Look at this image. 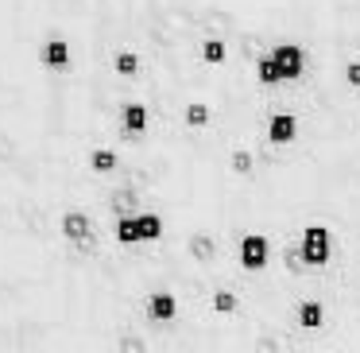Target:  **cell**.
Listing matches in <instances>:
<instances>
[{
  "instance_id": "6da1fadb",
  "label": "cell",
  "mask_w": 360,
  "mask_h": 353,
  "mask_svg": "<svg viewBox=\"0 0 360 353\" xmlns=\"http://www.w3.org/2000/svg\"><path fill=\"white\" fill-rule=\"evenodd\" d=\"M58 237L66 244H78L82 252H105L112 244H101V229H97V213H89L86 206H66L58 213Z\"/></svg>"
},
{
  "instance_id": "7a4b0ae2",
  "label": "cell",
  "mask_w": 360,
  "mask_h": 353,
  "mask_svg": "<svg viewBox=\"0 0 360 353\" xmlns=\"http://www.w3.org/2000/svg\"><path fill=\"white\" fill-rule=\"evenodd\" d=\"M337 256V233L329 221H306L302 225V237H298V260H302L306 268H329Z\"/></svg>"
},
{
  "instance_id": "3957f363",
  "label": "cell",
  "mask_w": 360,
  "mask_h": 353,
  "mask_svg": "<svg viewBox=\"0 0 360 353\" xmlns=\"http://www.w3.org/2000/svg\"><path fill=\"white\" fill-rule=\"evenodd\" d=\"M236 260H240V268L248 275L267 280V268L275 264V241H271V233H264V229H248V233L240 237V244H236Z\"/></svg>"
},
{
  "instance_id": "277c9868",
  "label": "cell",
  "mask_w": 360,
  "mask_h": 353,
  "mask_svg": "<svg viewBox=\"0 0 360 353\" xmlns=\"http://www.w3.org/2000/svg\"><path fill=\"white\" fill-rule=\"evenodd\" d=\"M117 120H120V132L132 140V151H136V144L143 140V136L151 132V105H148V97H140V94H128L124 101H120V109H117ZM128 151V156H132Z\"/></svg>"
},
{
  "instance_id": "5b68a950",
  "label": "cell",
  "mask_w": 360,
  "mask_h": 353,
  "mask_svg": "<svg viewBox=\"0 0 360 353\" xmlns=\"http://www.w3.org/2000/svg\"><path fill=\"white\" fill-rule=\"evenodd\" d=\"M271 55H275V63H279V70H283V82H287V86H302L306 74H310V51H306V43L279 39L271 47Z\"/></svg>"
},
{
  "instance_id": "8992f818",
  "label": "cell",
  "mask_w": 360,
  "mask_h": 353,
  "mask_svg": "<svg viewBox=\"0 0 360 353\" xmlns=\"http://www.w3.org/2000/svg\"><path fill=\"white\" fill-rule=\"evenodd\" d=\"M143 314H148V322H155V326L174 322L182 314L179 291H174V287H148V291H143Z\"/></svg>"
},
{
  "instance_id": "52a82bcc",
  "label": "cell",
  "mask_w": 360,
  "mask_h": 353,
  "mask_svg": "<svg viewBox=\"0 0 360 353\" xmlns=\"http://www.w3.org/2000/svg\"><path fill=\"white\" fill-rule=\"evenodd\" d=\"M302 136V117L295 109H275L267 117V144L271 148H290Z\"/></svg>"
},
{
  "instance_id": "ba28073f",
  "label": "cell",
  "mask_w": 360,
  "mask_h": 353,
  "mask_svg": "<svg viewBox=\"0 0 360 353\" xmlns=\"http://www.w3.org/2000/svg\"><path fill=\"white\" fill-rule=\"evenodd\" d=\"M86 167L97 179H109V175H117L124 167V148H117V144H94L86 151Z\"/></svg>"
},
{
  "instance_id": "9c48e42d",
  "label": "cell",
  "mask_w": 360,
  "mask_h": 353,
  "mask_svg": "<svg viewBox=\"0 0 360 353\" xmlns=\"http://www.w3.org/2000/svg\"><path fill=\"white\" fill-rule=\"evenodd\" d=\"M39 63L47 66V70H55V74H63V70H70V63H74V43L66 39V35H47V39L39 43Z\"/></svg>"
},
{
  "instance_id": "30bf717a",
  "label": "cell",
  "mask_w": 360,
  "mask_h": 353,
  "mask_svg": "<svg viewBox=\"0 0 360 353\" xmlns=\"http://www.w3.org/2000/svg\"><path fill=\"white\" fill-rule=\"evenodd\" d=\"M143 210V194L136 182H120V179H109V213L112 221L120 218V213H136Z\"/></svg>"
},
{
  "instance_id": "8fae6325",
  "label": "cell",
  "mask_w": 360,
  "mask_h": 353,
  "mask_svg": "<svg viewBox=\"0 0 360 353\" xmlns=\"http://www.w3.org/2000/svg\"><path fill=\"white\" fill-rule=\"evenodd\" d=\"M326 318H329V306L321 303L318 295H306V299H298V306H295V322L306 330V334H318V330L326 326Z\"/></svg>"
},
{
  "instance_id": "7c38bea8",
  "label": "cell",
  "mask_w": 360,
  "mask_h": 353,
  "mask_svg": "<svg viewBox=\"0 0 360 353\" xmlns=\"http://www.w3.org/2000/svg\"><path fill=\"white\" fill-rule=\"evenodd\" d=\"M112 74H117L120 82H136L143 74V55L136 47H128V43H124V47H117V51H112Z\"/></svg>"
},
{
  "instance_id": "4fadbf2b",
  "label": "cell",
  "mask_w": 360,
  "mask_h": 353,
  "mask_svg": "<svg viewBox=\"0 0 360 353\" xmlns=\"http://www.w3.org/2000/svg\"><path fill=\"white\" fill-rule=\"evenodd\" d=\"M213 117H217V109H213L210 97H190V101L182 105V125L194 128V132H198V128H210Z\"/></svg>"
},
{
  "instance_id": "5bb4252c",
  "label": "cell",
  "mask_w": 360,
  "mask_h": 353,
  "mask_svg": "<svg viewBox=\"0 0 360 353\" xmlns=\"http://www.w3.org/2000/svg\"><path fill=\"white\" fill-rule=\"evenodd\" d=\"M210 306H213V314H221V318H233V314H240L244 299H240V291H236V287L217 283V287H213V295H210Z\"/></svg>"
},
{
  "instance_id": "9a60e30c",
  "label": "cell",
  "mask_w": 360,
  "mask_h": 353,
  "mask_svg": "<svg viewBox=\"0 0 360 353\" xmlns=\"http://www.w3.org/2000/svg\"><path fill=\"white\" fill-rule=\"evenodd\" d=\"M112 244H120V249H136V244H143L136 213H120V218L112 221Z\"/></svg>"
},
{
  "instance_id": "2e32d148",
  "label": "cell",
  "mask_w": 360,
  "mask_h": 353,
  "mask_svg": "<svg viewBox=\"0 0 360 353\" xmlns=\"http://www.w3.org/2000/svg\"><path fill=\"white\" fill-rule=\"evenodd\" d=\"M136 221H140V237H143V244L163 241V233H167V218H163L159 210H136Z\"/></svg>"
},
{
  "instance_id": "e0dca14e",
  "label": "cell",
  "mask_w": 360,
  "mask_h": 353,
  "mask_svg": "<svg viewBox=\"0 0 360 353\" xmlns=\"http://www.w3.org/2000/svg\"><path fill=\"white\" fill-rule=\"evenodd\" d=\"M198 55H202L205 66H225L229 63V39L225 35H205V39L198 43Z\"/></svg>"
},
{
  "instance_id": "ac0fdd59",
  "label": "cell",
  "mask_w": 360,
  "mask_h": 353,
  "mask_svg": "<svg viewBox=\"0 0 360 353\" xmlns=\"http://www.w3.org/2000/svg\"><path fill=\"white\" fill-rule=\"evenodd\" d=\"M252 74H256L259 86H283V70H279V63H275L271 51H264V55L252 63Z\"/></svg>"
},
{
  "instance_id": "d6986e66",
  "label": "cell",
  "mask_w": 360,
  "mask_h": 353,
  "mask_svg": "<svg viewBox=\"0 0 360 353\" xmlns=\"http://www.w3.org/2000/svg\"><path fill=\"white\" fill-rule=\"evenodd\" d=\"M345 86L360 89V55H352L349 63H345Z\"/></svg>"
}]
</instances>
